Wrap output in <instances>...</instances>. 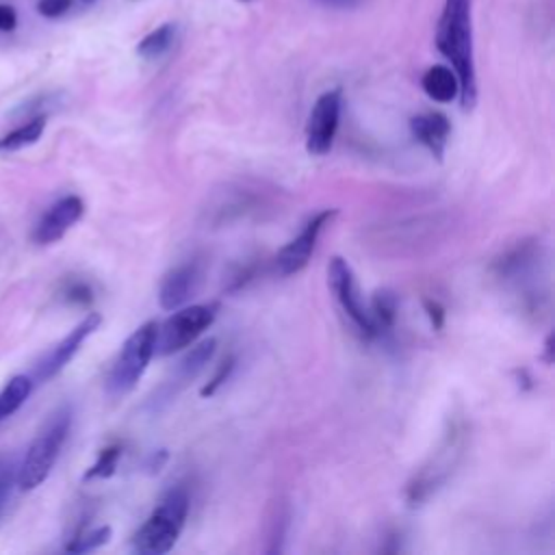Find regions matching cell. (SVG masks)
Returning a JSON list of instances; mask_svg holds the SVG:
<instances>
[{"label":"cell","instance_id":"obj_1","mask_svg":"<svg viewBox=\"0 0 555 555\" xmlns=\"http://www.w3.org/2000/svg\"><path fill=\"white\" fill-rule=\"evenodd\" d=\"M436 48L451 63L460 82V104L470 111L477 102V74L473 52V0H444L438 26Z\"/></svg>","mask_w":555,"mask_h":555},{"label":"cell","instance_id":"obj_2","mask_svg":"<svg viewBox=\"0 0 555 555\" xmlns=\"http://www.w3.org/2000/svg\"><path fill=\"white\" fill-rule=\"evenodd\" d=\"M189 516V492L182 486L169 488L152 514L132 535V548L141 555H163L173 548Z\"/></svg>","mask_w":555,"mask_h":555},{"label":"cell","instance_id":"obj_3","mask_svg":"<svg viewBox=\"0 0 555 555\" xmlns=\"http://www.w3.org/2000/svg\"><path fill=\"white\" fill-rule=\"evenodd\" d=\"M69 425H72V410L67 405L50 414L41 431L33 438L30 447L26 449L22 464L17 466V486L22 490H35L50 477L59 460V453L63 449V442L69 434Z\"/></svg>","mask_w":555,"mask_h":555},{"label":"cell","instance_id":"obj_4","mask_svg":"<svg viewBox=\"0 0 555 555\" xmlns=\"http://www.w3.org/2000/svg\"><path fill=\"white\" fill-rule=\"evenodd\" d=\"M156 325L158 323L154 321L139 325L121 345L106 377V392L111 397L128 395L143 377L152 356L156 353Z\"/></svg>","mask_w":555,"mask_h":555},{"label":"cell","instance_id":"obj_5","mask_svg":"<svg viewBox=\"0 0 555 555\" xmlns=\"http://www.w3.org/2000/svg\"><path fill=\"white\" fill-rule=\"evenodd\" d=\"M215 304H195L180 310L176 308L167 321L156 325V353L171 356L180 349H186L215 323Z\"/></svg>","mask_w":555,"mask_h":555},{"label":"cell","instance_id":"obj_6","mask_svg":"<svg viewBox=\"0 0 555 555\" xmlns=\"http://www.w3.org/2000/svg\"><path fill=\"white\" fill-rule=\"evenodd\" d=\"M327 284L340 306V310L347 314V319L356 325V330L364 336V338H373L377 336L373 319L369 308L362 301L353 269L349 267V262L340 256H334L327 264Z\"/></svg>","mask_w":555,"mask_h":555},{"label":"cell","instance_id":"obj_7","mask_svg":"<svg viewBox=\"0 0 555 555\" xmlns=\"http://www.w3.org/2000/svg\"><path fill=\"white\" fill-rule=\"evenodd\" d=\"M343 108V93L340 89L325 91L317 98L308 124H306V150L312 156H325L336 139L338 121Z\"/></svg>","mask_w":555,"mask_h":555},{"label":"cell","instance_id":"obj_8","mask_svg":"<svg viewBox=\"0 0 555 555\" xmlns=\"http://www.w3.org/2000/svg\"><path fill=\"white\" fill-rule=\"evenodd\" d=\"M336 215H338L336 208H325V210L317 212L312 219L306 221V225L301 228V232H299L293 241H288V243L278 251V256H275V267H278V271H280L282 275L299 273V271L308 264V260H310V256H312V251H314V247H317L319 234L323 232V228H325L327 223H332V219H334Z\"/></svg>","mask_w":555,"mask_h":555},{"label":"cell","instance_id":"obj_9","mask_svg":"<svg viewBox=\"0 0 555 555\" xmlns=\"http://www.w3.org/2000/svg\"><path fill=\"white\" fill-rule=\"evenodd\" d=\"M100 323H102V317L98 312H89L61 343H56L46 353V358L35 369V379L37 382H48L59 371H63V366L78 353L80 345L100 327Z\"/></svg>","mask_w":555,"mask_h":555},{"label":"cell","instance_id":"obj_10","mask_svg":"<svg viewBox=\"0 0 555 555\" xmlns=\"http://www.w3.org/2000/svg\"><path fill=\"white\" fill-rule=\"evenodd\" d=\"M85 215V202L78 195H65L54 202L37 221L33 230V241L39 245L56 243L65 236V232L76 225Z\"/></svg>","mask_w":555,"mask_h":555},{"label":"cell","instance_id":"obj_11","mask_svg":"<svg viewBox=\"0 0 555 555\" xmlns=\"http://www.w3.org/2000/svg\"><path fill=\"white\" fill-rule=\"evenodd\" d=\"M460 427H451V431L444 436V449L436 451V457L431 460L429 466H425L408 486V501L412 505H418L423 499H427L449 475L451 470V455L460 447Z\"/></svg>","mask_w":555,"mask_h":555},{"label":"cell","instance_id":"obj_12","mask_svg":"<svg viewBox=\"0 0 555 555\" xmlns=\"http://www.w3.org/2000/svg\"><path fill=\"white\" fill-rule=\"evenodd\" d=\"M215 347H217V340H215V338H208V340L195 345V347L178 362V366L173 369L171 379H167V382L156 390V397L152 399L154 410H158L163 401H171L191 379L197 377V373L210 362V358H212V353H215Z\"/></svg>","mask_w":555,"mask_h":555},{"label":"cell","instance_id":"obj_13","mask_svg":"<svg viewBox=\"0 0 555 555\" xmlns=\"http://www.w3.org/2000/svg\"><path fill=\"white\" fill-rule=\"evenodd\" d=\"M199 282V264L193 260L169 269L163 275L158 288V301L163 310H176L189 301Z\"/></svg>","mask_w":555,"mask_h":555},{"label":"cell","instance_id":"obj_14","mask_svg":"<svg viewBox=\"0 0 555 555\" xmlns=\"http://www.w3.org/2000/svg\"><path fill=\"white\" fill-rule=\"evenodd\" d=\"M410 132L421 145H425L429 150L431 156H436L440 160L444 154L449 134H451V124H449L447 115H442L438 111H427V113L414 115L410 119Z\"/></svg>","mask_w":555,"mask_h":555},{"label":"cell","instance_id":"obj_15","mask_svg":"<svg viewBox=\"0 0 555 555\" xmlns=\"http://www.w3.org/2000/svg\"><path fill=\"white\" fill-rule=\"evenodd\" d=\"M423 91L440 104H449L460 95V82L451 67L447 65H431L421 78Z\"/></svg>","mask_w":555,"mask_h":555},{"label":"cell","instance_id":"obj_16","mask_svg":"<svg viewBox=\"0 0 555 555\" xmlns=\"http://www.w3.org/2000/svg\"><path fill=\"white\" fill-rule=\"evenodd\" d=\"M43 128H46L43 115H37L33 119L24 121L22 126H17L11 132H7L4 137H0V152H15V150L37 143L39 137L43 134Z\"/></svg>","mask_w":555,"mask_h":555},{"label":"cell","instance_id":"obj_17","mask_svg":"<svg viewBox=\"0 0 555 555\" xmlns=\"http://www.w3.org/2000/svg\"><path fill=\"white\" fill-rule=\"evenodd\" d=\"M173 39H176V26L173 24H160L158 28H154L152 33H147L139 41L137 54L145 61H156L165 52H169V48L173 46Z\"/></svg>","mask_w":555,"mask_h":555},{"label":"cell","instance_id":"obj_18","mask_svg":"<svg viewBox=\"0 0 555 555\" xmlns=\"http://www.w3.org/2000/svg\"><path fill=\"white\" fill-rule=\"evenodd\" d=\"M30 390H33L30 377L13 375L0 390V421L9 418L13 412H17L22 408V403L28 399Z\"/></svg>","mask_w":555,"mask_h":555},{"label":"cell","instance_id":"obj_19","mask_svg":"<svg viewBox=\"0 0 555 555\" xmlns=\"http://www.w3.org/2000/svg\"><path fill=\"white\" fill-rule=\"evenodd\" d=\"M369 312H371L377 334L390 330L397 319V297L390 291H377L371 299Z\"/></svg>","mask_w":555,"mask_h":555},{"label":"cell","instance_id":"obj_20","mask_svg":"<svg viewBox=\"0 0 555 555\" xmlns=\"http://www.w3.org/2000/svg\"><path fill=\"white\" fill-rule=\"evenodd\" d=\"M121 453H124V447L117 444V442L104 447L100 451L98 460L93 462V466L85 473V479H106V477H111L117 468V462H119Z\"/></svg>","mask_w":555,"mask_h":555},{"label":"cell","instance_id":"obj_21","mask_svg":"<svg viewBox=\"0 0 555 555\" xmlns=\"http://www.w3.org/2000/svg\"><path fill=\"white\" fill-rule=\"evenodd\" d=\"M111 533H113V531H111L108 525H102V527L82 531V533H78V535L65 546V551H67V553H89V551H95V548L104 546V544L111 540Z\"/></svg>","mask_w":555,"mask_h":555},{"label":"cell","instance_id":"obj_22","mask_svg":"<svg viewBox=\"0 0 555 555\" xmlns=\"http://www.w3.org/2000/svg\"><path fill=\"white\" fill-rule=\"evenodd\" d=\"M17 481V466L11 457H0V518L11 496V488Z\"/></svg>","mask_w":555,"mask_h":555},{"label":"cell","instance_id":"obj_23","mask_svg":"<svg viewBox=\"0 0 555 555\" xmlns=\"http://www.w3.org/2000/svg\"><path fill=\"white\" fill-rule=\"evenodd\" d=\"M61 295L67 304L76 306H87L93 301V288L85 280H67Z\"/></svg>","mask_w":555,"mask_h":555},{"label":"cell","instance_id":"obj_24","mask_svg":"<svg viewBox=\"0 0 555 555\" xmlns=\"http://www.w3.org/2000/svg\"><path fill=\"white\" fill-rule=\"evenodd\" d=\"M232 369H234V358L232 356H228V358H223V362L217 366V373L212 375V379L199 390V395L202 397H210V395H215L217 392V388L230 377V373H232Z\"/></svg>","mask_w":555,"mask_h":555},{"label":"cell","instance_id":"obj_25","mask_svg":"<svg viewBox=\"0 0 555 555\" xmlns=\"http://www.w3.org/2000/svg\"><path fill=\"white\" fill-rule=\"evenodd\" d=\"M69 7H72V0H39L37 2L39 15L50 17V20L65 15L69 11Z\"/></svg>","mask_w":555,"mask_h":555},{"label":"cell","instance_id":"obj_26","mask_svg":"<svg viewBox=\"0 0 555 555\" xmlns=\"http://www.w3.org/2000/svg\"><path fill=\"white\" fill-rule=\"evenodd\" d=\"M423 304H425V310H427V314H429L431 325H434L436 330H440L442 323H444V308H442L436 299H425Z\"/></svg>","mask_w":555,"mask_h":555},{"label":"cell","instance_id":"obj_27","mask_svg":"<svg viewBox=\"0 0 555 555\" xmlns=\"http://www.w3.org/2000/svg\"><path fill=\"white\" fill-rule=\"evenodd\" d=\"M17 26V15H15V9L9 7V4H0V30L9 33Z\"/></svg>","mask_w":555,"mask_h":555},{"label":"cell","instance_id":"obj_28","mask_svg":"<svg viewBox=\"0 0 555 555\" xmlns=\"http://www.w3.org/2000/svg\"><path fill=\"white\" fill-rule=\"evenodd\" d=\"M165 460H167V451H165V449H158L156 453L150 455V460H147V470H150V473H158L160 466L165 464Z\"/></svg>","mask_w":555,"mask_h":555},{"label":"cell","instance_id":"obj_29","mask_svg":"<svg viewBox=\"0 0 555 555\" xmlns=\"http://www.w3.org/2000/svg\"><path fill=\"white\" fill-rule=\"evenodd\" d=\"M542 358H544V362H546V364H551V362H553V334H548V336H546V343H544V356H542Z\"/></svg>","mask_w":555,"mask_h":555},{"label":"cell","instance_id":"obj_30","mask_svg":"<svg viewBox=\"0 0 555 555\" xmlns=\"http://www.w3.org/2000/svg\"><path fill=\"white\" fill-rule=\"evenodd\" d=\"M319 2H323V4H332V7H345V4H349L351 0H319Z\"/></svg>","mask_w":555,"mask_h":555},{"label":"cell","instance_id":"obj_31","mask_svg":"<svg viewBox=\"0 0 555 555\" xmlns=\"http://www.w3.org/2000/svg\"><path fill=\"white\" fill-rule=\"evenodd\" d=\"M80 2H85V4H91V2H95V0H80Z\"/></svg>","mask_w":555,"mask_h":555}]
</instances>
